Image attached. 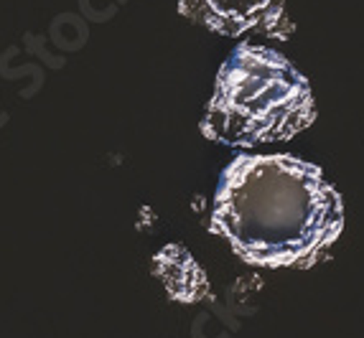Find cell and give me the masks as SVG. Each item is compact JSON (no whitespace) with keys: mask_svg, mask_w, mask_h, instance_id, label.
I'll list each match as a JSON object with an SVG mask.
<instances>
[{"mask_svg":"<svg viewBox=\"0 0 364 338\" xmlns=\"http://www.w3.org/2000/svg\"><path fill=\"white\" fill-rule=\"evenodd\" d=\"M344 227L341 199L321 168L293 156H240L214 193L212 231L260 267H311Z\"/></svg>","mask_w":364,"mask_h":338,"instance_id":"obj_1","label":"cell"},{"mask_svg":"<svg viewBox=\"0 0 364 338\" xmlns=\"http://www.w3.org/2000/svg\"><path fill=\"white\" fill-rule=\"evenodd\" d=\"M309 79L273 48L240 43L222 64L201 133L235 148L288 140L314 122Z\"/></svg>","mask_w":364,"mask_h":338,"instance_id":"obj_2","label":"cell"},{"mask_svg":"<svg viewBox=\"0 0 364 338\" xmlns=\"http://www.w3.org/2000/svg\"><path fill=\"white\" fill-rule=\"evenodd\" d=\"M178 11L222 36H242L247 31L286 36L280 28L288 23L286 0H178Z\"/></svg>","mask_w":364,"mask_h":338,"instance_id":"obj_3","label":"cell"}]
</instances>
